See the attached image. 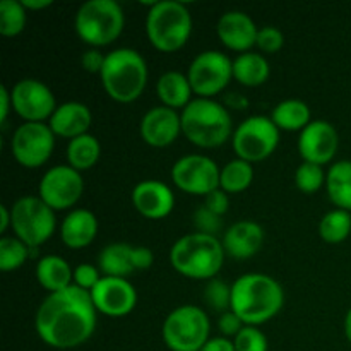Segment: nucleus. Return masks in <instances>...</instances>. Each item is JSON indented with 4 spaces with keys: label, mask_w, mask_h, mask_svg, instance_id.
<instances>
[{
    "label": "nucleus",
    "mask_w": 351,
    "mask_h": 351,
    "mask_svg": "<svg viewBox=\"0 0 351 351\" xmlns=\"http://www.w3.org/2000/svg\"><path fill=\"white\" fill-rule=\"evenodd\" d=\"M96 312L91 293L71 285L41 302L34 315V328L48 346L71 350L91 338L96 329Z\"/></svg>",
    "instance_id": "f257e3e1"
},
{
    "label": "nucleus",
    "mask_w": 351,
    "mask_h": 351,
    "mask_svg": "<svg viewBox=\"0 0 351 351\" xmlns=\"http://www.w3.org/2000/svg\"><path fill=\"white\" fill-rule=\"evenodd\" d=\"M285 291L274 278L263 273H247L232 285V311L247 326L273 319L281 311Z\"/></svg>",
    "instance_id": "f03ea898"
},
{
    "label": "nucleus",
    "mask_w": 351,
    "mask_h": 351,
    "mask_svg": "<svg viewBox=\"0 0 351 351\" xmlns=\"http://www.w3.org/2000/svg\"><path fill=\"white\" fill-rule=\"evenodd\" d=\"M225 247L218 237L187 233L170 249V263L175 269L192 280H213L225 261Z\"/></svg>",
    "instance_id": "7ed1b4c3"
},
{
    "label": "nucleus",
    "mask_w": 351,
    "mask_h": 351,
    "mask_svg": "<svg viewBox=\"0 0 351 351\" xmlns=\"http://www.w3.org/2000/svg\"><path fill=\"white\" fill-rule=\"evenodd\" d=\"M182 132L201 147H216L232 136L233 123L228 108L211 98H194L180 113Z\"/></svg>",
    "instance_id": "20e7f679"
},
{
    "label": "nucleus",
    "mask_w": 351,
    "mask_h": 351,
    "mask_svg": "<svg viewBox=\"0 0 351 351\" xmlns=\"http://www.w3.org/2000/svg\"><path fill=\"white\" fill-rule=\"evenodd\" d=\"M99 77L110 98L119 103H130L139 98L146 88L147 64L134 48H115L106 53Z\"/></svg>",
    "instance_id": "39448f33"
},
{
    "label": "nucleus",
    "mask_w": 351,
    "mask_h": 351,
    "mask_svg": "<svg viewBox=\"0 0 351 351\" xmlns=\"http://www.w3.org/2000/svg\"><path fill=\"white\" fill-rule=\"evenodd\" d=\"M192 33V16L178 0H156L146 16V34L153 47L175 51L187 43Z\"/></svg>",
    "instance_id": "423d86ee"
},
{
    "label": "nucleus",
    "mask_w": 351,
    "mask_h": 351,
    "mask_svg": "<svg viewBox=\"0 0 351 351\" xmlns=\"http://www.w3.org/2000/svg\"><path fill=\"white\" fill-rule=\"evenodd\" d=\"M125 16L117 0H88L75 12L77 36L93 48L115 41L123 31Z\"/></svg>",
    "instance_id": "0eeeda50"
},
{
    "label": "nucleus",
    "mask_w": 351,
    "mask_h": 351,
    "mask_svg": "<svg viewBox=\"0 0 351 351\" xmlns=\"http://www.w3.org/2000/svg\"><path fill=\"white\" fill-rule=\"evenodd\" d=\"M209 317L197 305H180L163 322V341L171 351H201L208 343Z\"/></svg>",
    "instance_id": "6e6552de"
},
{
    "label": "nucleus",
    "mask_w": 351,
    "mask_h": 351,
    "mask_svg": "<svg viewBox=\"0 0 351 351\" xmlns=\"http://www.w3.org/2000/svg\"><path fill=\"white\" fill-rule=\"evenodd\" d=\"M12 228L19 240L27 247H38L47 242L53 233L55 211L40 197V195H24L14 202Z\"/></svg>",
    "instance_id": "1a4fd4ad"
},
{
    "label": "nucleus",
    "mask_w": 351,
    "mask_h": 351,
    "mask_svg": "<svg viewBox=\"0 0 351 351\" xmlns=\"http://www.w3.org/2000/svg\"><path fill=\"white\" fill-rule=\"evenodd\" d=\"M280 143V129L266 115H252L233 130V149L239 158L249 161L266 160Z\"/></svg>",
    "instance_id": "9d476101"
},
{
    "label": "nucleus",
    "mask_w": 351,
    "mask_h": 351,
    "mask_svg": "<svg viewBox=\"0 0 351 351\" xmlns=\"http://www.w3.org/2000/svg\"><path fill=\"white\" fill-rule=\"evenodd\" d=\"M192 91L201 98L218 95L233 77V60L219 50H206L192 58L187 71Z\"/></svg>",
    "instance_id": "9b49d317"
},
{
    "label": "nucleus",
    "mask_w": 351,
    "mask_h": 351,
    "mask_svg": "<svg viewBox=\"0 0 351 351\" xmlns=\"http://www.w3.org/2000/svg\"><path fill=\"white\" fill-rule=\"evenodd\" d=\"M221 170L206 154H185L178 158L171 167V180L180 191L194 195H208L219 189Z\"/></svg>",
    "instance_id": "f8f14e48"
},
{
    "label": "nucleus",
    "mask_w": 351,
    "mask_h": 351,
    "mask_svg": "<svg viewBox=\"0 0 351 351\" xmlns=\"http://www.w3.org/2000/svg\"><path fill=\"white\" fill-rule=\"evenodd\" d=\"M55 147V134L48 123H21L10 139L14 158L26 168H38L47 163Z\"/></svg>",
    "instance_id": "ddd939ff"
},
{
    "label": "nucleus",
    "mask_w": 351,
    "mask_h": 351,
    "mask_svg": "<svg viewBox=\"0 0 351 351\" xmlns=\"http://www.w3.org/2000/svg\"><path fill=\"white\" fill-rule=\"evenodd\" d=\"M40 197L50 206L53 211H62L81 199L84 192V180L81 171L72 168L71 165H55L41 177Z\"/></svg>",
    "instance_id": "4468645a"
},
{
    "label": "nucleus",
    "mask_w": 351,
    "mask_h": 351,
    "mask_svg": "<svg viewBox=\"0 0 351 351\" xmlns=\"http://www.w3.org/2000/svg\"><path fill=\"white\" fill-rule=\"evenodd\" d=\"M10 98H12V108L26 122L50 120V117L57 110L55 95L40 79L26 77L17 81L10 89Z\"/></svg>",
    "instance_id": "2eb2a0df"
},
{
    "label": "nucleus",
    "mask_w": 351,
    "mask_h": 351,
    "mask_svg": "<svg viewBox=\"0 0 351 351\" xmlns=\"http://www.w3.org/2000/svg\"><path fill=\"white\" fill-rule=\"evenodd\" d=\"M89 293L96 311L110 317H123L137 304V291L127 278L103 276Z\"/></svg>",
    "instance_id": "dca6fc26"
},
{
    "label": "nucleus",
    "mask_w": 351,
    "mask_h": 351,
    "mask_svg": "<svg viewBox=\"0 0 351 351\" xmlns=\"http://www.w3.org/2000/svg\"><path fill=\"white\" fill-rule=\"evenodd\" d=\"M338 130L328 120H312L298 136V153L304 161L326 165L338 151Z\"/></svg>",
    "instance_id": "f3484780"
},
{
    "label": "nucleus",
    "mask_w": 351,
    "mask_h": 351,
    "mask_svg": "<svg viewBox=\"0 0 351 351\" xmlns=\"http://www.w3.org/2000/svg\"><path fill=\"white\" fill-rule=\"evenodd\" d=\"M182 132V120L177 110L170 106H154L141 120V136L149 146L163 147L173 143Z\"/></svg>",
    "instance_id": "a211bd4d"
},
{
    "label": "nucleus",
    "mask_w": 351,
    "mask_h": 351,
    "mask_svg": "<svg viewBox=\"0 0 351 351\" xmlns=\"http://www.w3.org/2000/svg\"><path fill=\"white\" fill-rule=\"evenodd\" d=\"M132 204L143 216L151 219L165 218L175 206L171 189L161 180H141L132 189Z\"/></svg>",
    "instance_id": "6ab92c4d"
},
{
    "label": "nucleus",
    "mask_w": 351,
    "mask_h": 351,
    "mask_svg": "<svg viewBox=\"0 0 351 351\" xmlns=\"http://www.w3.org/2000/svg\"><path fill=\"white\" fill-rule=\"evenodd\" d=\"M216 33L219 40L228 48L237 51H247L256 45L259 27L256 26L252 17L242 10H228L221 14L216 24Z\"/></svg>",
    "instance_id": "aec40b11"
},
{
    "label": "nucleus",
    "mask_w": 351,
    "mask_h": 351,
    "mask_svg": "<svg viewBox=\"0 0 351 351\" xmlns=\"http://www.w3.org/2000/svg\"><path fill=\"white\" fill-rule=\"evenodd\" d=\"M264 243V230L252 219H240L223 233V247L235 259H249L256 256Z\"/></svg>",
    "instance_id": "412c9836"
},
{
    "label": "nucleus",
    "mask_w": 351,
    "mask_h": 351,
    "mask_svg": "<svg viewBox=\"0 0 351 351\" xmlns=\"http://www.w3.org/2000/svg\"><path fill=\"white\" fill-rule=\"evenodd\" d=\"M91 110L81 101H65L57 106L53 115L48 120V125L53 130L55 136L74 137L88 134L91 125Z\"/></svg>",
    "instance_id": "4be33fe9"
},
{
    "label": "nucleus",
    "mask_w": 351,
    "mask_h": 351,
    "mask_svg": "<svg viewBox=\"0 0 351 351\" xmlns=\"http://www.w3.org/2000/svg\"><path fill=\"white\" fill-rule=\"evenodd\" d=\"M98 233V219L89 209H72L60 225L62 240L71 249H82L95 240Z\"/></svg>",
    "instance_id": "5701e85b"
},
{
    "label": "nucleus",
    "mask_w": 351,
    "mask_h": 351,
    "mask_svg": "<svg viewBox=\"0 0 351 351\" xmlns=\"http://www.w3.org/2000/svg\"><path fill=\"white\" fill-rule=\"evenodd\" d=\"M156 93L161 103L170 108L184 110L192 101V86L187 74L178 71H167L160 75L156 82Z\"/></svg>",
    "instance_id": "b1692460"
},
{
    "label": "nucleus",
    "mask_w": 351,
    "mask_h": 351,
    "mask_svg": "<svg viewBox=\"0 0 351 351\" xmlns=\"http://www.w3.org/2000/svg\"><path fill=\"white\" fill-rule=\"evenodd\" d=\"M36 280L50 293L65 290L72 285L74 271L60 256H43L36 263Z\"/></svg>",
    "instance_id": "393cba45"
},
{
    "label": "nucleus",
    "mask_w": 351,
    "mask_h": 351,
    "mask_svg": "<svg viewBox=\"0 0 351 351\" xmlns=\"http://www.w3.org/2000/svg\"><path fill=\"white\" fill-rule=\"evenodd\" d=\"M98 267L105 276L127 278L136 271L132 264V245L123 242L108 243L98 256Z\"/></svg>",
    "instance_id": "a878e982"
},
{
    "label": "nucleus",
    "mask_w": 351,
    "mask_h": 351,
    "mask_svg": "<svg viewBox=\"0 0 351 351\" xmlns=\"http://www.w3.org/2000/svg\"><path fill=\"white\" fill-rule=\"evenodd\" d=\"M269 62L256 51H243L233 60V77L243 86L256 88L269 77Z\"/></svg>",
    "instance_id": "bb28decb"
},
{
    "label": "nucleus",
    "mask_w": 351,
    "mask_h": 351,
    "mask_svg": "<svg viewBox=\"0 0 351 351\" xmlns=\"http://www.w3.org/2000/svg\"><path fill=\"white\" fill-rule=\"evenodd\" d=\"M328 195L339 209L351 211V161H336L326 173Z\"/></svg>",
    "instance_id": "cd10ccee"
},
{
    "label": "nucleus",
    "mask_w": 351,
    "mask_h": 351,
    "mask_svg": "<svg viewBox=\"0 0 351 351\" xmlns=\"http://www.w3.org/2000/svg\"><path fill=\"white\" fill-rule=\"evenodd\" d=\"M271 120L278 129L304 130L311 120V108L305 101L297 98H288L278 103L271 112Z\"/></svg>",
    "instance_id": "c85d7f7f"
},
{
    "label": "nucleus",
    "mask_w": 351,
    "mask_h": 351,
    "mask_svg": "<svg viewBox=\"0 0 351 351\" xmlns=\"http://www.w3.org/2000/svg\"><path fill=\"white\" fill-rule=\"evenodd\" d=\"M99 154H101L99 141L96 139L95 136H91V134H82V136L74 137V139L69 141V165H71L72 168H75L77 171L89 170L91 167H95L96 161L99 160Z\"/></svg>",
    "instance_id": "c756f323"
},
{
    "label": "nucleus",
    "mask_w": 351,
    "mask_h": 351,
    "mask_svg": "<svg viewBox=\"0 0 351 351\" xmlns=\"http://www.w3.org/2000/svg\"><path fill=\"white\" fill-rule=\"evenodd\" d=\"M254 180V168L249 161L237 158V160L228 161L221 168L219 175V187L230 194H239L245 191Z\"/></svg>",
    "instance_id": "7c9ffc66"
},
{
    "label": "nucleus",
    "mask_w": 351,
    "mask_h": 351,
    "mask_svg": "<svg viewBox=\"0 0 351 351\" xmlns=\"http://www.w3.org/2000/svg\"><path fill=\"white\" fill-rule=\"evenodd\" d=\"M319 233L329 243H339L348 239L351 233V215L346 209H332L322 216L319 223Z\"/></svg>",
    "instance_id": "2f4dec72"
},
{
    "label": "nucleus",
    "mask_w": 351,
    "mask_h": 351,
    "mask_svg": "<svg viewBox=\"0 0 351 351\" xmlns=\"http://www.w3.org/2000/svg\"><path fill=\"white\" fill-rule=\"evenodd\" d=\"M26 26V7L19 0L0 2V33L3 36H16Z\"/></svg>",
    "instance_id": "473e14b6"
},
{
    "label": "nucleus",
    "mask_w": 351,
    "mask_h": 351,
    "mask_svg": "<svg viewBox=\"0 0 351 351\" xmlns=\"http://www.w3.org/2000/svg\"><path fill=\"white\" fill-rule=\"evenodd\" d=\"M29 257V247L17 237H2L0 240V269L12 271L23 266Z\"/></svg>",
    "instance_id": "72a5a7b5"
},
{
    "label": "nucleus",
    "mask_w": 351,
    "mask_h": 351,
    "mask_svg": "<svg viewBox=\"0 0 351 351\" xmlns=\"http://www.w3.org/2000/svg\"><path fill=\"white\" fill-rule=\"evenodd\" d=\"M322 184H326V173L321 165L304 161L295 171V185L298 191L305 192V194L319 191Z\"/></svg>",
    "instance_id": "f704fd0d"
},
{
    "label": "nucleus",
    "mask_w": 351,
    "mask_h": 351,
    "mask_svg": "<svg viewBox=\"0 0 351 351\" xmlns=\"http://www.w3.org/2000/svg\"><path fill=\"white\" fill-rule=\"evenodd\" d=\"M204 300L213 311L216 312H228L232 311V287L226 285L223 280L213 278L208 281L204 288Z\"/></svg>",
    "instance_id": "c9c22d12"
},
{
    "label": "nucleus",
    "mask_w": 351,
    "mask_h": 351,
    "mask_svg": "<svg viewBox=\"0 0 351 351\" xmlns=\"http://www.w3.org/2000/svg\"><path fill=\"white\" fill-rule=\"evenodd\" d=\"M235 351H267V338L257 326H245L233 338Z\"/></svg>",
    "instance_id": "e433bc0d"
},
{
    "label": "nucleus",
    "mask_w": 351,
    "mask_h": 351,
    "mask_svg": "<svg viewBox=\"0 0 351 351\" xmlns=\"http://www.w3.org/2000/svg\"><path fill=\"white\" fill-rule=\"evenodd\" d=\"M194 225L197 228L199 233H206V235L218 237V233L221 232V216L216 215V213L209 211L204 204L199 206L194 213Z\"/></svg>",
    "instance_id": "4c0bfd02"
},
{
    "label": "nucleus",
    "mask_w": 351,
    "mask_h": 351,
    "mask_svg": "<svg viewBox=\"0 0 351 351\" xmlns=\"http://www.w3.org/2000/svg\"><path fill=\"white\" fill-rule=\"evenodd\" d=\"M285 43V36L281 33V29L274 26H264L261 27L259 33H257V41L256 45L266 53H274V51L280 50Z\"/></svg>",
    "instance_id": "58836bf2"
},
{
    "label": "nucleus",
    "mask_w": 351,
    "mask_h": 351,
    "mask_svg": "<svg viewBox=\"0 0 351 351\" xmlns=\"http://www.w3.org/2000/svg\"><path fill=\"white\" fill-rule=\"evenodd\" d=\"M99 280H101L99 269L93 264H79L74 269V285L82 290L91 291Z\"/></svg>",
    "instance_id": "ea45409f"
},
{
    "label": "nucleus",
    "mask_w": 351,
    "mask_h": 351,
    "mask_svg": "<svg viewBox=\"0 0 351 351\" xmlns=\"http://www.w3.org/2000/svg\"><path fill=\"white\" fill-rule=\"evenodd\" d=\"M245 326H247L245 322H243L242 319H240L233 311L223 312L218 319V328H219V331L223 332V336H225V338H230V336H232V338H235V336L239 335V332L242 331Z\"/></svg>",
    "instance_id": "a19ab883"
},
{
    "label": "nucleus",
    "mask_w": 351,
    "mask_h": 351,
    "mask_svg": "<svg viewBox=\"0 0 351 351\" xmlns=\"http://www.w3.org/2000/svg\"><path fill=\"white\" fill-rule=\"evenodd\" d=\"M204 206L209 209V211L216 213V215L223 216L230 208V199L228 192L223 191L221 187L216 189V191L209 192L204 199Z\"/></svg>",
    "instance_id": "79ce46f5"
},
{
    "label": "nucleus",
    "mask_w": 351,
    "mask_h": 351,
    "mask_svg": "<svg viewBox=\"0 0 351 351\" xmlns=\"http://www.w3.org/2000/svg\"><path fill=\"white\" fill-rule=\"evenodd\" d=\"M106 55H103L98 48H89L82 53L81 64L89 74H101L103 65H105Z\"/></svg>",
    "instance_id": "37998d69"
},
{
    "label": "nucleus",
    "mask_w": 351,
    "mask_h": 351,
    "mask_svg": "<svg viewBox=\"0 0 351 351\" xmlns=\"http://www.w3.org/2000/svg\"><path fill=\"white\" fill-rule=\"evenodd\" d=\"M154 256L147 247H132V264L136 269H147L153 264Z\"/></svg>",
    "instance_id": "c03bdc74"
},
{
    "label": "nucleus",
    "mask_w": 351,
    "mask_h": 351,
    "mask_svg": "<svg viewBox=\"0 0 351 351\" xmlns=\"http://www.w3.org/2000/svg\"><path fill=\"white\" fill-rule=\"evenodd\" d=\"M201 351H235V345L230 338L218 336V338H209Z\"/></svg>",
    "instance_id": "a18cd8bd"
},
{
    "label": "nucleus",
    "mask_w": 351,
    "mask_h": 351,
    "mask_svg": "<svg viewBox=\"0 0 351 351\" xmlns=\"http://www.w3.org/2000/svg\"><path fill=\"white\" fill-rule=\"evenodd\" d=\"M225 105L228 106V108H233V110H243L249 106V99H247L242 93L233 91V93H228V95L225 96Z\"/></svg>",
    "instance_id": "49530a36"
},
{
    "label": "nucleus",
    "mask_w": 351,
    "mask_h": 351,
    "mask_svg": "<svg viewBox=\"0 0 351 351\" xmlns=\"http://www.w3.org/2000/svg\"><path fill=\"white\" fill-rule=\"evenodd\" d=\"M12 105V98H10V91L5 86H0V122L5 123L7 115H9V108Z\"/></svg>",
    "instance_id": "de8ad7c7"
},
{
    "label": "nucleus",
    "mask_w": 351,
    "mask_h": 351,
    "mask_svg": "<svg viewBox=\"0 0 351 351\" xmlns=\"http://www.w3.org/2000/svg\"><path fill=\"white\" fill-rule=\"evenodd\" d=\"M9 225L12 226V213L5 204H2L0 206V232L5 233Z\"/></svg>",
    "instance_id": "09e8293b"
},
{
    "label": "nucleus",
    "mask_w": 351,
    "mask_h": 351,
    "mask_svg": "<svg viewBox=\"0 0 351 351\" xmlns=\"http://www.w3.org/2000/svg\"><path fill=\"white\" fill-rule=\"evenodd\" d=\"M21 2H23V5L26 7L27 10H38L51 5V0H21Z\"/></svg>",
    "instance_id": "8fccbe9b"
},
{
    "label": "nucleus",
    "mask_w": 351,
    "mask_h": 351,
    "mask_svg": "<svg viewBox=\"0 0 351 351\" xmlns=\"http://www.w3.org/2000/svg\"><path fill=\"white\" fill-rule=\"evenodd\" d=\"M345 335L348 338V341L351 343V308L346 312V317H345Z\"/></svg>",
    "instance_id": "3c124183"
}]
</instances>
